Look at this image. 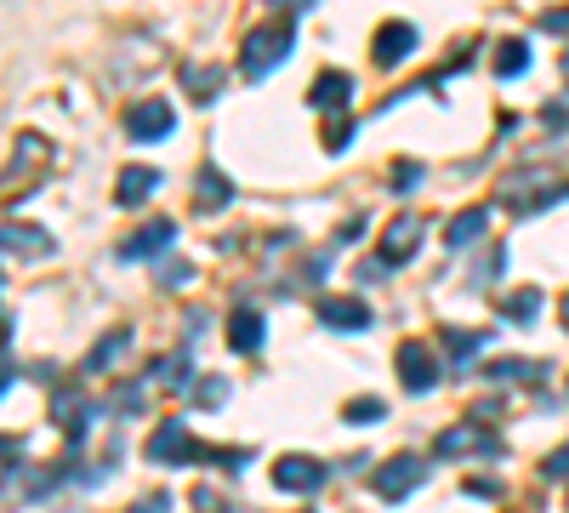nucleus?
I'll use <instances>...</instances> for the list:
<instances>
[{
	"label": "nucleus",
	"mask_w": 569,
	"mask_h": 513,
	"mask_svg": "<svg viewBox=\"0 0 569 513\" xmlns=\"http://www.w3.org/2000/svg\"><path fill=\"white\" fill-rule=\"evenodd\" d=\"M291 46H297V29L291 18H279V23H262L240 40V75L246 80H268L284 58H291Z\"/></svg>",
	"instance_id": "1"
},
{
	"label": "nucleus",
	"mask_w": 569,
	"mask_h": 513,
	"mask_svg": "<svg viewBox=\"0 0 569 513\" xmlns=\"http://www.w3.org/2000/svg\"><path fill=\"white\" fill-rule=\"evenodd\" d=\"M496 200H501V206H512L518 217H530V211H541V206H558V200H563V177H558V171L547 177L541 166L512 171V177H501Z\"/></svg>",
	"instance_id": "2"
},
{
	"label": "nucleus",
	"mask_w": 569,
	"mask_h": 513,
	"mask_svg": "<svg viewBox=\"0 0 569 513\" xmlns=\"http://www.w3.org/2000/svg\"><path fill=\"white\" fill-rule=\"evenodd\" d=\"M149 462H228V468H240L246 451H206L182 423H160L149 440Z\"/></svg>",
	"instance_id": "3"
},
{
	"label": "nucleus",
	"mask_w": 569,
	"mask_h": 513,
	"mask_svg": "<svg viewBox=\"0 0 569 513\" xmlns=\"http://www.w3.org/2000/svg\"><path fill=\"white\" fill-rule=\"evenodd\" d=\"M421 480H427V462H421L416 451H399V456H388L382 468L370 474V491L382 496V502H405Z\"/></svg>",
	"instance_id": "4"
},
{
	"label": "nucleus",
	"mask_w": 569,
	"mask_h": 513,
	"mask_svg": "<svg viewBox=\"0 0 569 513\" xmlns=\"http://www.w3.org/2000/svg\"><path fill=\"white\" fill-rule=\"evenodd\" d=\"M433 451L445 462H467V456H501V434L496 428H479V423H456V428H439Z\"/></svg>",
	"instance_id": "5"
},
{
	"label": "nucleus",
	"mask_w": 569,
	"mask_h": 513,
	"mask_svg": "<svg viewBox=\"0 0 569 513\" xmlns=\"http://www.w3.org/2000/svg\"><path fill=\"white\" fill-rule=\"evenodd\" d=\"M52 251H58L52 228H40V223H0V257L40 263V257H52Z\"/></svg>",
	"instance_id": "6"
},
{
	"label": "nucleus",
	"mask_w": 569,
	"mask_h": 513,
	"mask_svg": "<svg viewBox=\"0 0 569 513\" xmlns=\"http://www.w3.org/2000/svg\"><path fill=\"white\" fill-rule=\"evenodd\" d=\"M325 480H330V468H325L319 456L291 451V456H279V462H273V485H279V491H291V496H313Z\"/></svg>",
	"instance_id": "7"
},
{
	"label": "nucleus",
	"mask_w": 569,
	"mask_h": 513,
	"mask_svg": "<svg viewBox=\"0 0 569 513\" xmlns=\"http://www.w3.org/2000/svg\"><path fill=\"white\" fill-rule=\"evenodd\" d=\"M46 160H52V144H46L40 131H18V155H12V171L0 177V200H7L12 189H23V182H29Z\"/></svg>",
	"instance_id": "8"
},
{
	"label": "nucleus",
	"mask_w": 569,
	"mask_h": 513,
	"mask_svg": "<svg viewBox=\"0 0 569 513\" xmlns=\"http://www.w3.org/2000/svg\"><path fill=\"white\" fill-rule=\"evenodd\" d=\"M410 52H416V29H410L405 18L382 23V29H376V40H370V63H376V69H399Z\"/></svg>",
	"instance_id": "9"
},
{
	"label": "nucleus",
	"mask_w": 569,
	"mask_h": 513,
	"mask_svg": "<svg viewBox=\"0 0 569 513\" xmlns=\"http://www.w3.org/2000/svg\"><path fill=\"white\" fill-rule=\"evenodd\" d=\"M416 246H421V217L399 211V217L382 228V246H376V257H382L388 268H399V263H410V257H416Z\"/></svg>",
	"instance_id": "10"
},
{
	"label": "nucleus",
	"mask_w": 569,
	"mask_h": 513,
	"mask_svg": "<svg viewBox=\"0 0 569 513\" xmlns=\"http://www.w3.org/2000/svg\"><path fill=\"white\" fill-rule=\"evenodd\" d=\"M171 126H177V109L160 103V98H142V103L126 115V131L137 137V144H160V137H171Z\"/></svg>",
	"instance_id": "11"
},
{
	"label": "nucleus",
	"mask_w": 569,
	"mask_h": 513,
	"mask_svg": "<svg viewBox=\"0 0 569 513\" xmlns=\"http://www.w3.org/2000/svg\"><path fill=\"white\" fill-rule=\"evenodd\" d=\"M52 423H58V428L80 445V440H86V428H91V394L63 383V388L52 394Z\"/></svg>",
	"instance_id": "12"
},
{
	"label": "nucleus",
	"mask_w": 569,
	"mask_h": 513,
	"mask_svg": "<svg viewBox=\"0 0 569 513\" xmlns=\"http://www.w3.org/2000/svg\"><path fill=\"white\" fill-rule=\"evenodd\" d=\"M399 377H405L410 394H433V388H439V359H433V348H427V343H405V348H399Z\"/></svg>",
	"instance_id": "13"
},
{
	"label": "nucleus",
	"mask_w": 569,
	"mask_h": 513,
	"mask_svg": "<svg viewBox=\"0 0 569 513\" xmlns=\"http://www.w3.org/2000/svg\"><path fill=\"white\" fill-rule=\"evenodd\" d=\"M171 240H177V228H171L166 217H154V223H142L137 235L120 240V257H126V263H149V257H166Z\"/></svg>",
	"instance_id": "14"
},
{
	"label": "nucleus",
	"mask_w": 569,
	"mask_h": 513,
	"mask_svg": "<svg viewBox=\"0 0 569 513\" xmlns=\"http://www.w3.org/2000/svg\"><path fill=\"white\" fill-rule=\"evenodd\" d=\"M308 103H313V115H342V109L353 103V75L325 69V75L308 86Z\"/></svg>",
	"instance_id": "15"
},
{
	"label": "nucleus",
	"mask_w": 569,
	"mask_h": 513,
	"mask_svg": "<svg viewBox=\"0 0 569 513\" xmlns=\"http://www.w3.org/2000/svg\"><path fill=\"white\" fill-rule=\"evenodd\" d=\"M319 325H330V332H365L370 308L359 297H319Z\"/></svg>",
	"instance_id": "16"
},
{
	"label": "nucleus",
	"mask_w": 569,
	"mask_h": 513,
	"mask_svg": "<svg viewBox=\"0 0 569 513\" xmlns=\"http://www.w3.org/2000/svg\"><path fill=\"white\" fill-rule=\"evenodd\" d=\"M485 228H490V206H467L461 217L445 223V246H450V251H467V246L485 240Z\"/></svg>",
	"instance_id": "17"
},
{
	"label": "nucleus",
	"mask_w": 569,
	"mask_h": 513,
	"mask_svg": "<svg viewBox=\"0 0 569 513\" xmlns=\"http://www.w3.org/2000/svg\"><path fill=\"white\" fill-rule=\"evenodd\" d=\"M222 206H233V182H228L217 166H200V177H194V211L211 217V211H222Z\"/></svg>",
	"instance_id": "18"
},
{
	"label": "nucleus",
	"mask_w": 569,
	"mask_h": 513,
	"mask_svg": "<svg viewBox=\"0 0 569 513\" xmlns=\"http://www.w3.org/2000/svg\"><path fill=\"white\" fill-rule=\"evenodd\" d=\"M154 189H160V171L154 166H126L114 177V206H142Z\"/></svg>",
	"instance_id": "19"
},
{
	"label": "nucleus",
	"mask_w": 569,
	"mask_h": 513,
	"mask_svg": "<svg viewBox=\"0 0 569 513\" xmlns=\"http://www.w3.org/2000/svg\"><path fill=\"white\" fill-rule=\"evenodd\" d=\"M177 80H182V91H188L194 103H211V98H217V86L228 80V69H217V63H182Z\"/></svg>",
	"instance_id": "20"
},
{
	"label": "nucleus",
	"mask_w": 569,
	"mask_h": 513,
	"mask_svg": "<svg viewBox=\"0 0 569 513\" xmlns=\"http://www.w3.org/2000/svg\"><path fill=\"white\" fill-rule=\"evenodd\" d=\"M228 348L233 354H257L262 348V314L257 308H233L228 314Z\"/></svg>",
	"instance_id": "21"
},
{
	"label": "nucleus",
	"mask_w": 569,
	"mask_h": 513,
	"mask_svg": "<svg viewBox=\"0 0 569 513\" xmlns=\"http://www.w3.org/2000/svg\"><path fill=\"white\" fill-rule=\"evenodd\" d=\"M490 69H496L501 80H518V75L530 69V40H518V34H512V40H501V46H496V63H490Z\"/></svg>",
	"instance_id": "22"
},
{
	"label": "nucleus",
	"mask_w": 569,
	"mask_h": 513,
	"mask_svg": "<svg viewBox=\"0 0 569 513\" xmlns=\"http://www.w3.org/2000/svg\"><path fill=\"white\" fill-rule=\"evenodd\" d=\"M126 348H131V332H126V325H120V332H109V337H103L98 348L86 354V377H91V371H109V365H114V359H120Z\"/></svg>",
	"instance_id": "23"
},
{
	"label": "nucleus",
	"mask_w": 569,
	"mask_h": 513,
	"mask_svg": "<svg viewBox=\"0 0 569 513\" xmlns=\"http://www.w3.org/2000/svg\"><path fill=\"white\" fill-rule=\"evenodd\" d=\"M439 337H445V354H450L456 365H467L472 354L485 348V332H439Z\"/></svg>",
	"instance_id": "24"
},
{
	"label": "nucleus",
	"mask_w": 569,
	"mask_h": 513,
	"mask_svg": "<svg viewBox=\"0 0 569 513\" xmlns=\"http://www.w3.org/2000/svg\"><path fill=\"white\" fill-rule=\"evenodd\" d=\"M507 377H547L541 359H496L490 365V383H507Z\"/></svg>",
	"instance_id": "25"
},
{
	"label": "nucleus",
	"mask_w": 569,
	"mask_h": 513,
	"mask_svg": "<svg viewBox=\"0 0 569 513\" xmlns=\"http://www.w3.org/2000/svg\"><path fill=\"white\" fill-rule=\"evenodd\" d=\"M496 308H501L507 319H536V308H541V292H512V297H496Z\"/></svg>",
	"instance_id": "26"
},
{
	"label": "nucleus",
	"mask_w": 569,
	"mask_h": 513,
	"mask_svg": "<svg viewBox=\"0 0 569 513\" xmlns=\"http://www.w3.org/2000/svg\"><path fill=\"white\" fill-rule=\"evenodd\" d=\"M382 411H388L382 399H348V405H342L348 423H382Z\"/></svg>",
	"instance_id": "27"
},
{
	"label": "nucleus",
	"mask_w": 569,
	"mask_h": 513,
	"mask_svg": "<svg viewBox=\"0 0 569 513\" xmlns=\"http://www.w3.org/2000/svg\"><path fill=\"white\" fill-rule=\"evenodd\" d=\"M541 474H547V480H558V485H569V445L547 451V462H541Z\"/></svg>",
	"instance_id": "28"
},
{
	"label": "nucleus",
	"mask_w": 569,
	"mask_h": 513,
	"mask_svg": "<svg viewBox=\"0 0 569 513\" xmlns=\"http://www.w3.org/2000/svg\"><path fill=\"white\" fill-rule=\"evenodd\" d=\"M188 279H194L188 263H160V286H188Z\"/></svg>",
	"instance_id": "29"
},
{
	"label": "nucleus",
	"mask_w": 569,
	"mask_h": 513,
	"mask_svg": "<svg viewBox=\"0 0 569 513\" xmlns=\"http://www.w3.org/2000/svg\"><path fill=\"white\" fill-rule=\"evenodd\" d=\"M200 383H206V388L194 394L200 405H222V399H228V383H222V377H200Z\"/></svg>",
	"instance_id": "30"
},
{
	"label": "nucleus",
	"mask_w": 569,
	"mask_h": 513,
	"mask_svg": "<svg viewBox=\"0 0 569 513\" xmlns=\"http://www.w3.org/2000/svg\"><path fill=\"white\" fill-rule=\"evenodd\" d=\"M541 29L547 34H569V7H547L541 12Z\"/></svg>",
	"instance_id": "31"
},
{
	"label": "nucleus",
	"mask_w": 569,
	"mask_h": 513,
	"mask_svg": "<svg viewBox=\"0 0 569 513\" xmlns=\"http://www.w3.org/2000/svg\"><path fill=\"white\" fill-rule=\"evenodd\" d=\"M268 7H273V12H284V18H302V12H313V7H319V0H268Z\"/></svg>",
	"instance_id": "32"
},
{
	"label": "nucleus",
	"mask_w": 569,
	"mask_h": 513,
	"mask_svg": "<svg viewBox=\"0 0 569 513\" xmlns=\"http://www.w3.org/2000/svg\"><path fill=\"white\" fill-rule=\"evenodd\" d=\"M421 182V166H393V189H416Z\"/></svg>",
	"instance_id": "33"
},
{
	"label": "nucleus",
	"mask_w": 569,
	"mask_h": 513,
	"mask_svg": "<svg viewBox=\"0 0 569 513\" xmlns=\"http://www.w3.org/2000/svg\"><path fill=\"white\" fill-rule=\"evenodd\" d=\"M126 513H171V496H149V502H131Z\"/></svg>",
	"instance_id": "34"
},
{
	"label": "nucleus",
	"mask_w": 569,
	"mask_h": 513,
	"mask_svg": "<svg viewBox=\"0 0 569 513\" xmlns=\"http://www.w3.org/2000/svg\"><path fill=\"white\" fill-rule=\"evenodd\" d=\"M7 377H12V359H7V325H0V388H7Z\"/></svg>",
	"instance_id": "35"
},
{
	"label": "nucleus",
	"mask_w": 569,
	"mask_h": 513,
	"mask_svg": "<svg viewBox=\"0 0 569 513\" xmlns=\"http://www.w3.org/2000/svg\"><path fill=\"white\" fill-rule=\"evenodd\" d=\"M18 451H23V445H18V440H0V462H12V456H18Z\"/></svg>",
	"instance_id": "36"
},
{
	"label": "nucleus",
	"mask_w": 569,
	"mask_h": 513,
	"mask_svg": "<svg viewBox=\"0 0 569 513\" xmlns=\"http://www.w3.org/2000/svg\"><path fill=\"white\" fill-rule=\"evenodd\" d=\"M563 325H569V297H563Z\"/></svg>",
	"instance_id": "37"
},
{
	"label": "nucleus",
	"mask_w": 569,
	"mask_h": 513,
	"mask_svg": "<svg viewBox=\"0 0 569 513\" xmlns=\"http://www.w3.org/2000/svg\"><path fill=\"white\" fill-rule=\"evenodd\" d=\"M563 80H569V58H563Z\"/></svg>",
	"instance_id": "38"
}]
</instances>
